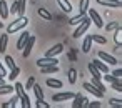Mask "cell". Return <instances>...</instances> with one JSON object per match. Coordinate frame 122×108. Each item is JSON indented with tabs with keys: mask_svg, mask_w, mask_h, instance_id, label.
<instances>
[{
	"mask_svg": "<svg viewBox=\"0 0 122 108\" xmlns=\"http://www.w3.org/2000/svg\"><path fill=\"white\" fill-rule=\"evenodd\" d=\"M27 25H29V18H27L25 15H19V18H17L15 22H12V23L7 27V33L12 35V33H15V32H20V30L25 28Z\"/></svg>",
	"mask_w": 122,
	"mask_h": 108,
	"instance_id": "6da1fadb",
	"label": "cell"
},
{
	"mask_svg": "<svg viewBox=\"0 0 122 108\" xmlns=\"http://www.w3.org/2000/svg\"><path fill=\"white\" fill-rule=\"evenodd\" d=\"M89 27H90V20H89V17H84V18H82V22L79 23V27L75 28V32L72 33V37H74V38L82 37V35L89 30Z\"/></svg>",
	"mask_w": 122,
	"mask_h": 108,
	"instance_id": "7a4b0ae2",
	"label": "cell"
},
{
	"mask_svg": "<svg viewBox=\"0 0 122 108\" xmlns=\"http://www.w3.org/2000/svg\"><path fill=\"white\" fill-rule=\"evenodd\" d=\"M87 12H89V17L92 18L94 25H95L97 28H102V27H104V20H102V17H100V15H99V14H97L94 9H90V7L87 9Z\"/></svg>",
	"mask_w": 122,
	"mask_h": 108,
	"instance_id": "3957f363",
	"label": "cell"
},
{
	"mask_svg": "<svg viewBox=\"0 0 122 108\" xmlns=\"http://www.w3.org/2000/svg\"><path fill=\"white\" fill-rule=\"evenodd\" d=\"M34 43H35V37H34V35H30V37L27 38V42H25L24 48H22V55H24V58H27V57L30 55V52H32V47H34Z\"/></svg>",
	"mask_w": 122,
	"mask_h": 108,
	"instance_id": "277c9868",
	"label": "cell"
},
{
	"mask_svg": "<svg viewBox=\"0 0 122 108\" xmlns=\"http://www.w3.org/2000/svg\"><path fill=\"white\" fill-rule=\"evenodd\" d=\"M49 65H59V60L55 57H44L37 60V67H49Z\"/></svg>",
	"mask_w": 122,
	"mask_h": 108,
	"instance_id": "5b68a950",
	"label": "cell"
},
{
	"mask_svg": "<svg viewBox=\"0 0 122 108\" xmlns=\"http://www.w3.org/2000/svg\"><path fill=\"white\" fill-rule=\"evenodd\" d=\"M97 57L102 60V62H105L107 65H117L119 62H117V58L114 57V55H109V53H105V52H99L97 53Z\"/></svg>",
	"mask_w": 122,
	"mask_h": 108,
	"instance_id": "8992f818",
	"label": "cell"
},
{
	"mask_svg": "<svg viewBox=\"0 0 122 108\" xmlns=\"http://www.w3.org/2000/svg\"><path fill=\"white\" fill-rule=\"evenodd\" d=\"M82 86H84V88H85L89 93H92L94 96H97V98H102V96H104V91H100V90H99L95 85H92V83H89V81H85Z\"/></svg>",
	"mask_w": 122,
	"mask_h": 108,
	"instance_id": "52a82bcc",
	"label": "cell"
},
{
	"mask_svg": "<svg viewBox=\"0 0 122 108\" xmlns=\"http://www.w3.org/2000/svg\"><path fill=\"white\" fill-rule=\"evenodd\" d=\"M75 93L72 91H62V93H55L52 96V101H65V100H72Z\"/></svg>",
	"mask_w": 122,
	"mask_h": 108,
	"instance_id": "ba28073f",
	"label": "cell"
},
{
	"mask_svg": "<svg viewBox=\"0 0 122 108\" xmlns=\"http://www.w3.org/2000/svg\"><path fill=\"white\" fill-rule=\"evenodd\" d=\"M99 5H104V7H109V9H120L122 4L120 0H97Z\"/></svg>",
	"mask_w": 122,
	"mask_h": 108,
	"instance_id": "9c48e42d",
	"label": "cell"
},
{
	"mask_svg": "<svg viewBox=\"0 0 122 108\" xmlns=\"http://www.w3.org/2000/svg\"><path fill=\"white\" fill-rule=\"evenodd\" d=\"M92 65H94V67H95V68H97L102 75H104V73H109V67H107V63H105V62H102L100 58L92 60Z\"/></svg>",
	"mask_w": 122,
	"mask_h": 108,
	"instance_id": "30bf717a",
	"label": "cell"
},
{
	"mask_svg": "<svg viewBox=\"0 0 122 108\" xmlns=\"http://www.w3.org/2000/svg\"><path fill=\"white\" fill-rule=\"evenodd\" d=\"M62 52H64V45L62 43H57V45H54L52 48H49L45 52V57H55V55H59Z\"/></svg>",
	"mask_w": 122,
	"mask_h": 108,
	"instance_id": "8fae6325",
	"label": "cell"
},
{
	"mask_svg": "<svg viewBox=\"0 0 122 108\" xmlns=\"http://www.w3.org/2000/svg\"><path fill=\"white\" fill-rule=\"evenodd\" d=\"M9 15H10V12H9L7 2H5V0H0V17L5 20V18H9Z\"/></svg>",
	"mask_w": 122,
	"mask_h": 108,
	"instance_id": "7c38bea8",
	"label": "cell"
},
{
	"mask_svg": "<svg viewBox=\"0 0 122 108\" xmlns=\"http://www.w3.org/2000/svg\"><path fill=\"white\" fill-rule=\"evenodd\" d=\"M90 48H92V35H87L84 38V42H82V52L84 53H89Z\"/></svg>",
	"mask_w": 122,
	"mask_h": 108,
	"instance_id": "4fadbf2b",
	"label": "cell"
},
{
	"mask_svg": "<svg viewBox=\"0 0 122 108\" xmlns=\"http://www.w3.org/2000/svg\"><path fill=\"white\" fill-rule=\"evenodd\" d=\"M29 37H30V33H29V32H25V30L20 33L19 42H17V48H19V50H22V48H24V45H25V42H27V38H29Z\"/></svg>",
	"mask_w": 122,
	"mask_h": 108,
	"instance_id": "5bb4252c",
	"label": "cell"
},
{
	"mask_svg": "<svg viewBox=\"0 0 122 108\" xmlns=\"http://www.w3.org/2000/svg\"><path fill=\"white\" fill-rule=\"evenodd\" d=\"M72 100H74V103H72V106H74V108H79V106H82V105L87 101V100H85V98H84L80 93H75Z\"/></svg>",
	"mask_w": 122,
	"mask_h": 108,
	"instance_id": "9a60e30c",
	"label": "cell"
},
{
	"mask_svg": "<svg viewBox=\"0 0 122 108\" xmlns=\"http://www.w3.org/2000/svg\"><path fill=\"white\" fill-rule=\"evenodd\" d=\"M57 4H59V7H60L65 14H70V12H72V4L69 2V0H57Z\"/></svg>",
	"mask_w": 122,
	"mask_h": 108,
	"instance_id": "2e32d148",
	"label": "cell"
},
{
	"mask_svg": "<svg viewBox=\"0 0 122 108\" xmlns=\"http://www.w3.org/2000/svg\"><path fill=\"white\" fill-rule=\"evenodd\" d=\"M120 33H122V27H117L114 30V42H115L117 47H122V37H120Z\"/></svg>",
	"mask_w": 122,
	"mask_h": 108,
	"instance_id": "e0dca14e",
	"label": "cell"
},
{
	"mask_svg": "<svg viewBox=\"0 0 122 108\" xmlns=\"http://www.w3.org/2000/svg\"><path fill=\"white\" fill-rule=\"evenodd\" d=\"M40 72L44 75H49V73H57L59 72V65H49V67H40Z\"/></svg>",
	"mask_w": 122,
	"mask_h": 108,
	"instance_id": "ac0fdd59",
	"label": "cell"
},
{
	"mask_svg": "<svg viewBox=\"0 0 122 108\" xmlns=\"http://www.w3.org/2000/svg\"><path fill=\"white\" fill-rule=\"evenodd\" d=\"M7 43H9V33H4L0 35V53H4L5 48H7Z\"/></svg>",
	"mask_w": 122,
	"mask_h": 108,
	"instance_id": "d6986e66",
	"label": "cell"
},
{
	"mask_svg": "<svg viewBox=\"0 0 122 108\" xmlns=\"http://www.w3.org/2000/svg\"><path fill=\"white\" fill-rule=\"evenodd\" d=\"M14 90L17 91V96H19V98H24V96L27 95V93H25V88H24V85H22V83H19V81L14 85Z\"/></svg>",
	"mask_w": 122,
	"mask_h": 108,
	"instance_id": "ffe728a7",
	"label": "cell"
},
{
	"mask_svg": "<svg viewBox=\"0 0 122 108\" xmlns=\"http://www.w3.org/2000/svg\"><path fill=\"white\" fill-rule=\"evenodd\" d=\"M84 17H85V14H80V12H79V15H75V17L69 18V22H67V23H69V25H79V23L82 22V18H84Z\"/></svg>",
	"mask_w": 122,
	"mask_h": 108,
	"instance_id": "44dd1931",
	"label": "cell"
},
{
	"mask_svg": "<svg viewBox=\"0 0 122 108\" xmlns=\"http://www.w3.org/2000/svg\"><path fill=\"white\" fill-rule=\"evenodd\" d=\"M12 91H15L12 85H5V83L0 85V95H10Z\"/></svg>",
	"mask_w": 122,
	"mask_h": 108,
	"instance_id": "7402d4cb",
	"label": "cell"
},
{
	"mask_svg": "<svg viewBox=\"0 0 122 108\" xmlns=\"http://www.w3.org/2000/svg\"><path fill=\"white\" fill-rule=\"evenodd\" d=\"M47 86H50V88H62V81L55 80V78H47Z\"/></svg>",
	"mask_w": 122,
	"mask_h": 108,
	"instance_id": "603a6c76",
	"label": "cell"
},
{
	"mask_svg": "<svg viewBox=\"0 0 122 108\" xmlns=\"http://www.w3.org/2000/svg\"><path fill=\"white\" fill-rule=\"evenodd\" d=\"M39 17H42L44 20H52V14L47 10V9H39Z\"/></svg>",
	"mask_w": 122,
	"mask_h": 108,
	"instance_id": "cb8c5ba5",
	"label": "cell"
},
{
	"mask_svg": "<svg viewBox=\"0 0 122 108\" xmlns=\"http://www.w3.org/2000/svg\"><path fill=\"white\" fill-rule=\"evenodd\" d=\"M19 75H20V68L15 65V67L10 70V75H7V76H9V80H10V81H14V80H17V76H19Z\"/></svg>",
	"mask_w": 122,
	"mask_h": 108,
	"instance_id": "d4e9b609",
	"label": "cell"
},
{
	"mask_svg": "<svg viewBox=\"0 0 122 108\" xmlns=\"http://www.w3.org/2000/svg\"><path fill=\"white\" fill-rule=\"evenodd\" d=\"M17 101H19V96H12V100L2 103V108H14V106H17Z\"/></svg>",
	"mask_w": 122,
	"mask_h": 108,
	"instance_id": "484cf974",
	"label": "cell"
},
{
	"mask_svg": "<svg viewBox=\"0 0 122 108\" xmlns=\"http://www.w3.org/2000/svg\"><path fill=\"white\" fill-rule=\"evenodd\" d=\"M92 42H95V43H100V45H105V43H107V38H105V37H102V35L92 33Z\"/></svg>",
	"mask_w": 122,
	"mask_h": 108,
	"instance_id": "4316f807",
	"label": "cell"
},
{
	"mask_svg": "<svg viewBox=\"0 0 122 108\" xmlns=\"http://www.w3.org/2000/svg\"><path fill=\"white\" fill-rule=\"evenodd\" d=\"M90 83H92V85H95V86H97L100 91H104V93H105V86H104V83L100 81V78H95V76H92V81H90Z\"/></svg>",
	"mask_w": 122,
	"mask_h": 108,
	"instance_id": "83f0119b",
	"label": "cell"
},
{
	"mask_svg": "<svg viewBox=\"0 0 122 108\" xmlns=\"http://www.w3.org/2000/svg\"><path fill=\"white\" fill-rule=\"evenodd\" d=\"M89 72L92 73V76H95V78H102V73H100V72H99V70L92 65V62L89 63Z\"/></svg>",
	"mask_w": 122,
	"mask_h": 108,
	"instance_id": "f1b7e54d",
	"label": "cell"
},
{
	"mask_svg": "<svg viewBox=\"0 0 122 108\" xmlns=\"http://www.w3.org/2000/svg\"><path fill=\"white\" fill-rule=\"evenodd\" d=\"M69 81H70L72 85L77 81V70H75V68H70V70H69Z\"/></svg>",
	"mask_w": 122,
	"mask_h": 108,
	"instance_id": "f546056e",
	"label": "cell"
},
{
	"mask_svg": "<svg viewBox=\"0 0 122 108\" xmlns=\"http://www.w3.org/2000/svg\"><path fill=\"white\" fill-rule=\"evenodd\" d=\"M32 90H34V93H35V96H37V98H44V91H42V88H40V85H37V83H34V86H32Z\"/></svg>",
	"mask_w": 122,
	"mask_h": 108,
	"instance_id": "4dcf8cb0",
	"label": "cell"
},
{
	"mask_svg": "<svg viewBox=\"0 0 122 108\" xmlns=\"http://www.w3.org/2000/svg\"><path fill=\"white\" fill-rule=\"evenodd\" d=\"M102 78H104L105 81H110V83L120 81V78H117V76H114V75H109V73H104V75H102Z\"/></svg>",
	"mask_w": 122,
	"mask_h": 108,
	"instance_id": "1f68e13d",
	"label": "cell"
},
{
	"mask_svg": "<svg viewBox=\"0 0 122 108\" xmlns=\"http://www.w3.org/2000/svg\"><path fill=\"white\" fill-rule=\"evenodd\" d=\"M25 4H27V0H19V10H17L19 15H24L25 14Z\"/></svg>",
	"mask_w": 122,
	"mask_h": 108,
	"instance_id": "d6a6232c",
	"label": "cell"
},
{
	"mask_svg": "<svg viewBox=\"0 0 122 108\" xmlns=\"http://www.w3.org/2000/svg\"><path fill=\"white\" fill-rule=\"evenodd\" d=\"M117 27H120V22H110V23L105 25V30H107V32H112V30H115Z\"/></svg>",
	"mask_w": 122,
	"mask_h": 108,
	"instance_id": "836d02e7",
	"label": "cell"
},
{
	"mask_svg": "<svg viewBox=\"0 0 122 108\" xmlns=\"http://www.w3.org/2000/svg\"><path fill=\"white\" fill-rule=\"evenodd\" d=\"M35 106H37V108H49L50 105H49L47 101H44V98H37V101H35Z\"/></svg>",
	"mask_w": 122,
	"mask_h": 108,
	"instance_id": "e575fe53",
	"label": "cell"
},
{
	"mask_svg": "<svg viewBox=\"0 0 122 108\" xmlns=\"http://www.w3.org/2000/svg\"><path fill=\"white\" fill-rule=\"evenodd\" d=\"M5 63H7V68H10V70L15 67V60H14L10 55H7V57H5Z\"/></svg>",
	"mask_w": 122,
	"mask_h": 108,
	"instance_id": "d590c367",
	"label": "cell"
},
{
	"mask_svg": "<svg viewBox=\"0 0 122 108\" xmlns=\"http://www.w3.org/2000/svg\"><path fill=\"white\" fill-rule=\"evenodd\" d=\"M89 9V0H80V14H87Z\"/></svg>",
	"mask_w": 122,
	"mask_h": 108,
	"instance_id": "8d00e7d4",
	"label": "cell"
},
{
	"mask_svg": "<svg viewBox=\"0 0 122 108\" xmlns=\"http://www.w3.org/2000/svg\"><path fill=\"white\" fill-rule=\"evenodd\" d=\"M120 101H122L120 98H110V100H109V103H110V106H119V108H120V105H122Z\"/></svg>",
	"mask_w": 122,
	"mask_h": 108,
	"instance_id": "74e56055",
	"label": "cell"
},
{
	"mask_svg": "<svg viewBox=\"0 0 122 108\" xmlns=\"http://www.w3.org/2000/svg\"><path fill=\"white\" fill-rule=\"evenodd\" d=\"M34 83H35V78H34V76H30V78L27 80V83H25V90H32Z\"/></svg>",
	"mask_w": 122,
	"mask_h": 108,
	"instance_id": "f35d334b",
	"label": "cell"
},
{
	"mask_svg": "<svg viewBox=\"0 0 122 108\" xmlns=\"http://www.w3.org/2000/svg\"><path fill=\"white\" fill-rule=\"evenodd\" d=\"M112 88L115 90V91H122V81H115V83H112Z\"/></svg>",
	"mask_w": 122,
	"mask_h": 108,
	"instance_id": "ab89813d",
	"label": "cell"
},
{
	"mask_svg": "<svg viewBox=\"0 0 122 108\" xmlns=\"http://www.w3.org/2000/svg\"><path fill=\"white\" fill-rule=\"evenodd\" d=\"M17 10H19V0H15V2L12 4V9H9V12H12V14H17Z\"/></svg>",
	"mask_w": 122,
	"mask_h": 108,
	"instance_id": "60d3db41",
	"label": "cell"
},
{
	"mask_svg": "<svg viewBox=\"0 0 122 108\" xmlns=\"http://www.w3.org/2000/svg\"><path fill=\"white\" fill-rule=\"evenodd\" d=\"M84 105H87V106H90V108H100V106H102V103H99V101H92V103H84Z\"/></svg>",
	"mask_w": 122,
	"mask_h": 108,
	"instance_id": "b9f144b4",
	"label": "cell"
},
{
	"mask_svg": "<svg viewBox=\"0 0 122 108\" xmlns=\"http://www.w3.org/2000/svg\"><path fill=\"white\" fill-rule=\"evenodd\" d=\"M7 75V68L2 65V62H0V76H5Z\"/></svg>",
	"mask_w": 122,
	"mask_h": 108,
	"instance_id": "7bdbcfd3",
	"label": "cell"
},
{
	"mask_svg": "<svg viewBox=\"0 0 122 108\" xmlns=\"http://www.w3.org/2000/svg\"><path fill=\"white\" fill-rule=\"evenodd\" d=\"M112 75H114V76H117V78H120V75H122V70H120V67H119V68H115Z\"/></svg>",
	"mask_w": 122,
	"mask_h": 108,
	"instance_id": "ee69618b",
	"label": "cell"
},
{
	"mask_svg": "<svg viewBox=\"0 0 122 108\" xmlns=\"http://www.w3.org/2000/svg\"><path fill=\"white\" fill-rule=\"evenodd\" d=\"M2 83H5V80H4V76H0V85Z\"/></svg>",
	"mask_w": 122,
	"mask_h": 108,
	"instance_id": "f6af8a7d",
	"label": "cell"
},
{
	"mask_svg": "<svg viewBox=\"0 0 122 108\" xmlns=\"http://www.w3.org/2000/svg\"><path fill=\"white\" fill-rule=\"evenodd\" d=\"M0 28H4V23H2V22H0Z\"/></svg>",
	"mask_w": 122,
	"mask_h": 108,
	"instance_id": "bcb514c9",
	"label": "cell"
}]
</instances>
